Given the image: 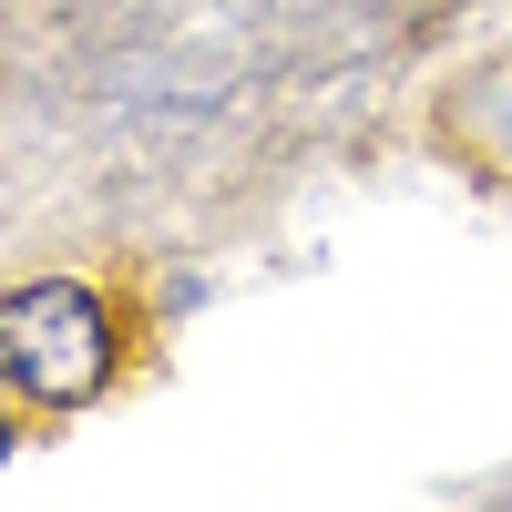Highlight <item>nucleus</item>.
Listing matches in <instances>:
<instances>
[{"label":"nucleus","mask_w":512,"mask_h":512,"mask_svg":"<svg viewBox=\"0 0 512 512\" xmlns=\"http://www.w3.org/2000/svg\"><path fill=\"white\" fill-rule=\"evenodd\" d=\"M0 379L41 410H82L113 379V308L82 277H41L0 297Z\"/></svg>","instance_id":"1"},{"label":"nucleus","mask_w":512,"mask_h":512,"mask_svg":"<svg viewBox=\"0 0 512 512\" xmlns=\"http://www.w3.org/2000/svg\"><path fill=\"white\" fill-rule=\"evenodd\" d=\"M0 461H11V420H0Z\"/></svg>","instance_id":"2"}]
</instances>
